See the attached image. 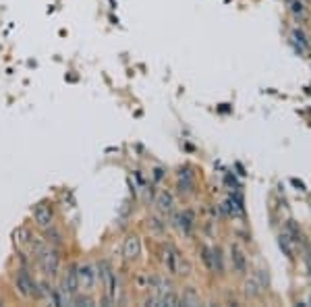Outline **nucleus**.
Wrapping results in <instances>:
<instances>
[{
    "label": "nucleus",
    "mask_w": 311,
    "mask_h": 307,
    "mask_svg": "<svg viewBox=\"0 0 311 307\" xmlns=\"http://www.w3.org/2000/svg\"><path fill=\"white\" fill-rule=\"evenodd\" d=\"M180 305H200V295L189 286L185 292H182V299H180Z\"/></svg>",
    "instance_id": "a211bd4d"
},
{
    "label": "nucleus",
    "mask_w": 311,
    "mask_h": 307,
    "mask_svg": "<svg viewBox=\"0 0 311 307\" xmlns=\"http://www.w3.org/2000/svg\"><path fill=\"white\" fill-rule=\"evenodd\" d=\"M307 303H309V305H311V295H309V299H307Z\"/></svg>",
    "instance_id": "393cba45"
},
{
    "label": "nucleus",
    "mask_w": 311,
    "mask_h": 307,
    "mask_svg": "<svg viewBox=\"0 0 311 307\" xmlns=\"http://www.w3.org/2000/svg\"><path fill=\"white\" fill-rule=\"evenodd\" d=\"M178 258H180V254L176 251V247H174V245H166V247H164V254H162V262H164V266H166L168 274H176Z\"/></svg>",
    "instance_id": "9d476101"
},
{
    "label": "nucleus",
    "mask_w": 311,
    "mask_h": 307,
    "mask_svg": "<svg viewBox=\"0 0 311 307\" xmlns=\"http://www.w3.org/2000/svg\"><path fill=\"white\" fill-rule=\"evenodd\" d=\"M160 301H162V305H168V307L180 305V297L176 295L174 290H168V292H164V295H160Z\"/></svg>",
    "instance_id": "6ab92c4d"
},
{
    "label": "nucleus",
    "mask_w": 311,
    "mask_h": 307,
    "mask_svg": "<svg viewBox=\"0 0 311 307\" xmlns=\"http://www.w3.org/2000/svg\"><path fill=\"white\" fill-rule=\"evenodd\" d=\"M60 290L64 292L66 297H70V301H73V297L81 290L79 278H77V266H68V268H66V274L62 276V286H60Z\"/></svg>",
    "instance_id": "39448f33"
},
{
    "label": "nucleus",
    "mask_w": 311,
    "mask_h": 307,
    "mask_svg": "<svg viewBox=\"0 0 311 307\" xmlns=\"http://www.w3.org/2000/svg\"><path fill=\"white\" fill-rule=\"evenodd\" d=\"M228 258H230V264H232V270L236 272V274H247V256H245V251L238 247V245H230V249H228Z\"/></svg>",
    "instance_id": "423d86ee"
},
{
    "label": "nucleus",
    "mask_w": 311,
    "mask_h": 307,
    "mask_svg": "<svg viewBox=\"0 0 311 307\" xmlns=\"http://www.w3.org/2000/svg\"><path fill=\"white\" fill-rule=\"evenodd\" d=\"M212 260H214V272L222 274L224 272V256L218 247H212Z\"/></svg>",
    "instance_id": "dca6fc26"
},
{
    "label": "nucleus",
    "mask_w": 311,
    "mask_h": 307,
    "mask_svg": "<svg viewBox=\"0 0 311 307\" xmlns=\"http://www.w3.org/2000/svg\"><path fill=\"white\" fill-rule=\"evenodd\" d=\"M34 222H36V226L40 230H46L50 226H54V210H52V206L46 204V202H42L34 208Z\"/></svg>",
    "instance_id": "20e7f679"
},
{
    "label": "nucleus",
    "mask_w": 311,
    "mask_h": 307,
    "mask_svg": "<svg viewBox=\"0 0 311 307\" xmlns=\"http://www.w3.org/2000/svg\"><path fill=\"white\" fill-rule=\"evenodd\" d=\"M284 232L290 236V241H292V243H301V241H303V236H301V228H299V224H296L294 220H286V224H284Z\"/></svg>",
    "instance_id": "4468645a"
},
{
    "label": "nucleus",
    "mask_w": 311,
    "mask_h": 307,
    "mask_svg": "<svg viewBox=\"0 0 311 307\" xmlns=\"http://www.w3.org/2000/svg\"><path fill=\"white\" fill-rule=\"evenodd\" d=\"M12 282H15V288L17 292L23 297V299H38L42 297V290H40V284L32 278V274L27 272L25 268H19L12 276Z\"/></svg>",
    "instance_id": "f03ea898"
},
{
    "label": "nucleus",
    "mask_w": 311,
    "mask_h": 307,
    "mask_svg": "<svg viewBox=\"0 0 311 307\" xmlns=\"http://www.w3.org/2000/svg\"><path fill=\"white\" fill-rule=\"evenodd\" d=\"M44 239H46V243L48 245H52V247H62V232L56 228V226H50V228H46L44 230Z\"/></svg>",
    "instance_id": "ddd939ff"
},
{
    "label": "nucleus",
    "mask_w": 311,
    "mask_h": 307,
    "mask_svg": "<svg viewBox=\"0 0 311 307\" xmlns=\"http://www.w3.org/2000/svg\"><path fill=\"white\" fill-rule=\"evenodd\" d=\"M176 226H178V230L185 234V236H189L191 232H193V228H195V214H193V210H182V212H178L176 214Z\"/></svg>",
    "instance_id": "1a4fd4ad"
},
{
    "label": "nucleus",
    "mask_w": 311,
    "mask_h": 307,
    "mask_svg": "<svg viewBox=\"0 0 311 307\" xmlns=\"http://www.w3.org/2000/svg\"><path fill=\"white\" fill-rule=\"evenodd\" d=\"M122 256L126 262H135L141 256V241L137 234H129L122 243Z\"/></svg>",
    "instance_id": "0eeeda50"
},
{
    "label": "nucleus",
    "mask_w": 311,
    "mask_h": 307,
    "mask_svg": "<svg viewBox=\"0 0 311 307\" xmlns=\"http://www.w3.org/2000/svg\"><path fill=\"white\" fill-rule=\"evenodd\" d=\"M156 206H158V212L160 214H170L174 210V198H172V193L162 191L158 195V200H156Z\"/></svg>",
    "instance_id": "9b49d317"
},
{
    "label": "nucleus",
    "mask_w": 311,
    "mask_h": 307,
    "mask_svg": "<svg viewBox=\"0 0 311 307\" xmlns=\"http://www.w3.org/2000/svg\"><path fill=\"white\" fill-rule=\"evenodd\" d=\"M77 278H79V286H81L83 292H94L100 274H98L94 264L86 262V264H79L77 266Z\"/></svg>",
    "instance_id": "7ed1b4c3"
},
{
    "label": "nucleus",
    "mask_w": 311,
    "mask_h": 307,
    "mask_svg": "<svg viewBox=\"0 0 311 307\" xmlns=\"http://www.w3.org/2000/svg\"><path fill=\"white\" fill-rule=\"evenodd\" d=\"M278 245H280V249L284 251V256L288 258V260H292L294 258V249H292V241H290V236L286 234V232H282L280 236H278Z\"/></svg>",
    "instance_id": "2eb2a0df"
},
{
    "label": "nucleus",
    "mask_w": 311,
    "mask_h": 307,
    "mask_svg": "<svg viewBox=\"0 0 311 307\" xmlns=\"http://www.w3.org/2000/svg\"><path fill=\"white\" fill-rule=\"evenodd\" d=\"M286 2H288V8H290L292 15H296V17L305 15V4L301 2V0H286Z\"/></svg>",
    "instance_id": "4be33fe9"
},
{
    "label": "nucleus",
    "mask_w": 311,
    "mask_h": 307,
    "mask_svg": "<svg viewBox=\"0 0 311 307\" xmlns=\"http://www.w3.org/2000/svg\"><path fill=\"white\" fill-rule=\"evenodd\" d=\"M148 228L154 230V232H158V234H162V232L166 230V222H164L162 218H158V216H150V220H148Z\"/></svg>",
    "instance_id": "f3484780"
},
{
    "label": "nucleus",
    "mask_w": 311,
    "mask_h": 307,
    "mask_svg": "<svg viewBox=\"0 0 311 307\" xmlns=\"http://www.w3.org/2000/svg\"><path fill=\"white\" fill-rule=\"evenodd\" d=\"M32 232L30 230H27L25 226H21V228H17L15 230V241L19 243V245H30V241H32Z\"/></svg>",
    "instance_id": "aec40b11"
},
{
    "label": "nucleus",
    "mask_w": 311,
    "mask_h": 307,
    "mask_svg": "<svg viewBox=\"0 0 311 307\" xmlns=\"http://www.w3.org/2000/svg\"><path fill=\"white\" fill-rule=\"evenodd\" d=\"M36 260H38L42 272H44L46 276L54 278L56 274H58V270H60V256H58V251H56V247L46 243L36 254Z\"/></svg>",
    "instance_id": "f257e3e1"
},
{
    "label": "nucleus",
    "mask_w": 311,
    "mask_h": 307,
    "mask_svg": "<svg viewBox=\"0 0 311 307\" xmlns=\"http://www.w3.org/2000/svg\"><path fill=\"white\" fill-rule=\"evenodd\" d=\"M262 290H264V286L260 284L258 278H247V280L243 282V295H245L247 299H258V297H262Z\"/></svg>",
    "instance_id": "f8f14e48"
},
{
    "label": "nucleus",
    "mask_w": 311,
    "mask_h": 307,
    "mask_svg": "<svg viewBox=\"0 0 311 307\" xmlns=\"http://www.w3.org/2000/svg\"><path fill=\"white\" fill-rule=\"evenodd\" d=\"M154 172H156V174H154V178H156V180H160V178L164 176V174H162V168H156Z\"/></svg>",
    "instance_id": "b1692460"
},
{
    "label": "nucleus",
    "mask_w": 311,
    "mask_h": 307,
    "mask_svg": "<svg viewBox=\"0 0 311 307\" xmlns=\"http://www.w3.org/2000/svg\"><path fill=\"white\" fill-rule=\"evenodd\" d=\"M202 260H204V264H206V268L210 270V272H214V260H212V247H202Z\"/></svg>",
    "instance_id": "5701e85b"
},
{
    "label": "nucleus",
    "mask_w": 311,
    "mask_h": 307,
    "mask_svg": "<svg viewBox=\"0 0 311 307\" xmlns=\"http://www.w3.org/2000/svg\"><path fill=\"white\" fill-rule=\"evenodd\" d=\"M176 189L180 195H191L195 191V176L191 172V168H185L178 172V180H176Z\"/></svg>",
    "instance_id": "6e6552de"
},
{
    "label": "nucleus",
    "mask_w": 311,
    "mask_h": 307,
    "mask_svg": "<svg viewBox=\"0 0 311 307\" xmlns=\"http://www.w3.org/2000/svg\"><path fill=\"white\" fill-rule=\"evenodd\" d=\"M191 270H193V268H191V262H189L187 258L180 256V258H178V266H176V274H178V276H189Z\"/></svg>",
    "instance_id": "412c9836"
}]
</instances>
